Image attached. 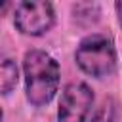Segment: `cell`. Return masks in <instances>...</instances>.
Returning <instances> with one entry per match:
<instances>
[{
	"instance_id": "6da1fadb",
	"label": "cell",
	"mask_w": 122,
	"mask_h": 122,
	"mask_svg": "<svg viewBox=\"0 0 122 122\" xmlns=\"http://www.w3.org/2000/svg\"><path fill=\"white\" fill-rule=\"evenodd\" d=\"M23 74H25V95L27 101L34 107L48 105L57 90L61 69L55 57L44 50H29L23 57Z\"/></svg>"
},
{
	"instance_id": "7a4b0ae2",
	"label": "cell",
	"mask_w": 122,
	"mask_h": 122,
	"mask_svg": "<svg viewBox=\"0 0 122 122\" xmlns=\"http://www.w3.org/2000/svg\"><path fill=\"white\" fill-rule=\"evenodd\" d=\"M74 61L82 72L93 78H105L116 71V48L107 34L92 32L76 46Z\"/></svg>"
},
{
	"instance_id": "3957f363",
	"label": "cell",
	"mask_w": 122,
	"mask_h": 122,
	"mask_svg": "<svg viewBox=\"0 0 122 122\" xmlns=\"http://www.w3.org/2000/svg\"><path fill=\"white\" fill-rule=\"evenodd\" d=\"M55 23L53 4L42 0H27L19 2L13 11V25L21 34L27 36H42Z\"/></svg>"
},
{
	"instance_id": "277c9868",
	"label": "cell",
	"mask_w": 122,
	"mask_h": 122,
	"mask_svg": "<svg viewBox=\"0 0 122 122\" xmlns=\"http://www.w3.org/2000/svg\"><path fill=\"white\" fill-rule=\"evenodd\" d=\"M93 107V90L86 82H71L63 88L57 107V122H88Z\"/></svg>"
},
{
	"instance_id": "5b68a950",
	"label": "cell",
	"mask_w": 122,
	"mask_h": 122,
	"mask_svg": "<svg viewBox=\"0 0 122 122\" xmlns=\"http://www.w3.org/2000/svg\"><path fill=\"white\" fill-rule=\"evenodd\" d=\"M101 15V10L97 4H92V2H80V4H74L72 6V19L78 23V25H84V27H90L93 25Z\"/></svg>"
},
{
	"instance_id": "8992f818",
	"label": "cell",
	"mask_w": 122,
	"mask_h": 122,
	"mask_svg": "<svg viewBox=\"0 0 122 122\" xmlns=\"http://www.w3.org/2000/svg\"><path fill=\"white\" fill-rule=\"evenodd\" d=\"M17 80H19V72H17V65L13 59L6 57L2 61V67H0V90L4 95H8L15 86H17Z\"/></svg>"
},
{
	"instance_id": "52a82bcc",
	"label": "cell",
	"mask_w": 122,
	"mask_h": 122,
	"mask_svg": "<svg viewBox=\"0 0 122 122\" xmlns=\"http://www.w3.org/2000/svg\"><path fill=\"white\" fill-rule=\"evenodd\" d=\"M114 118H116V103H114L112 97H107L92 112V120L90 122H114Z\"/></svg>"
},
{
	"instance_id": "ba28073f",
	"label": "cell",
	"mask_w": 122,
	"mask_h": 122,
	"mask_svg": "<svg viewBox=\"0 0 122 122\" xmlns=\"http://www.w3.org/2000/svg\"><path fill=\"white\" fill-rule=\"evenodd\" d=\"M114 10H116L118 23H120V27H122V2H116V4H114Z\"/></svg>"
}]
</instances>
